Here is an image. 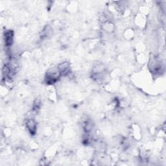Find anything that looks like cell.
<instances>
[{
    "instance_id": "7a4b0ae2",
    "label": "cell",
    "mask_w": 166,
    "mask_h": 166,
    "mask_svg": "<svg viewBox=\"0 0 166 166\" xmlns=\"http://www.w3.org/2000/svg\"><path fill=\"white\" fill-rule=\"evenodd\" d=\"M5 43L7 46L11 45L13 43V33L12 31H9L5 33Z\"/></svg>"
},
{
    "instance_id": "6da1fadb",
    "label": "cell",
    "mask_w": 166,
    "mask_h": 166,
    "mask_svg": "<svg viewBox=\"0 0 166 166\" xmlns=\"http://www.w3.org/2000/svg\"><path fill=\"white\" fill-rule=\"evenodd\" d=\"M26 125L27 128L29 129V131L31 132V133L35 134L36 133V125L35 121L32 119H28L27 121Z\"/></svg>"
}]
</instances>
